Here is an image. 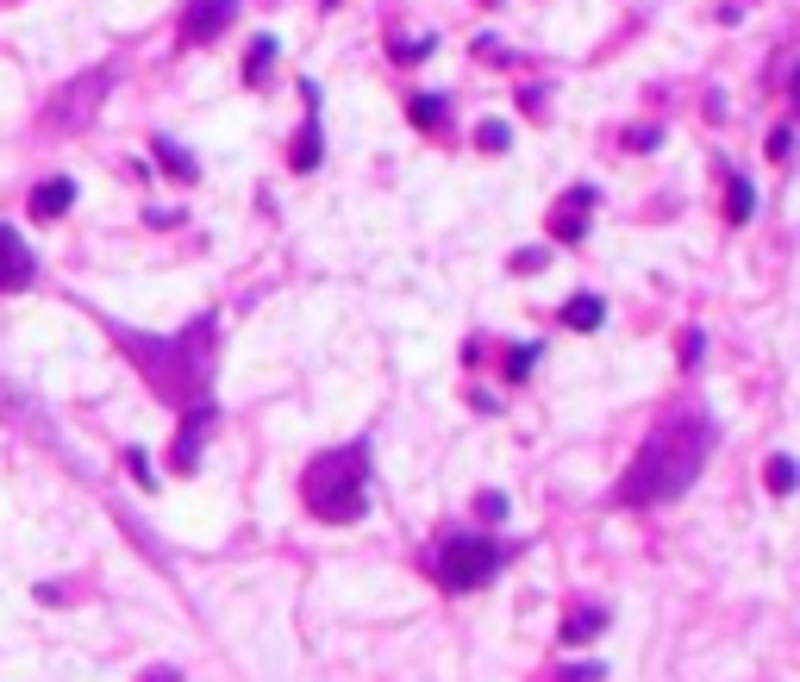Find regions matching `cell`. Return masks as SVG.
<instances>
[{
  "mask_svg": "<svg viewBox=\"0 0 800 682\" xmlns=\"http://www.w3.org/2000/svg\"><path fill=\"white\" fill-rule=\"evenodd\" d=\"M707 451H713V426H707L700 413H682V420H670L663 432H650V445L632 457V470H625L620 495H625L632 507H645V501H675V495H682V488L700 476Z\"/></svg>",
  "mask_w": 800,
  "mask_h": 682,
  "instance_id": "1",
  "label": "cell"
},
{
  "mask_svg": "<svg viewBox=\"0 0 800 682\" xmlns=\"http://www.w3.org/2000/svg\"><path fill=\"white\" fill-rule=\"evenodd\" d=\"M300 495H307V507H313L320 520H332V526L357 520V513H363V451L320 457V463L307 470V482H300Z\"/></svg>",
  "mask_w": 800,
  "mask_h": 682,
  "instance_id": "2",
  "label": "cell"
},
{
  "mask_svg": "<svg viewBox=\"0 0 800 682\" xmlns=\"http://www.w3.org/2000/svg\"><path fill=\"white\" fill-rule=\"evenodd\" d=\"M107 88H113V70H82V76L63 82V88H57V95L45 101V126H50V132H82V126H88V120L100 113Z\"/></svg>",
  "mask_w": 800,
  "mask_h": 682,
  "instance_id": "3",
  "label": "cell"
},
{
  "mask_svg": "<svg viewBox=\"0 0 800 682\" xmlns=\"http://www.w3.org/2000/svg\"><path fill=\"white\" fill-rule=\"evenodd\" d=\"M495 570H500V551L488 538H450L438 551V582L445 588H482Z\"/></svg>",
  "mask_w": 800,
  "mask_h": 682,
  "instance_id": "4",
  "label": "cell"
},
{
  "mask_svg": "<svg viewBox=\"0 0 800 682\" xmlns=\"http://www.w3.org/2000/svg\"><path fill=\"white\" fill-rule=\"evenodd\" d=\"M232 20H238V0H195L188 20H182V38H188V45H213Z\"/></svg>",
  "mask_w": 800,
  "mask_h": 682,
  "instance_id": "5",
  "label": "cell"
},
{
  "mask_svg": "<svg viewBox=\"0 0 800 682\" xmlns=\"http://www.w3.org/2000/svg\"><path fill=\"white\" fill-rule=\"evenodd\" d=\"M588 213H595V188H570V195L557 201V213H550V238L575 245V238L588 232Z\"/></svg>",
  "mask_w": 800,
  "mask_h": 682,
  "instance_id": "6",
  "label": "cell"
},
{
  "mask_svg": "<svg viewBox=\"0 0 800 682\" xmlns=\"http://www.w3.org/2000/svg\"><path fill=\"white\" fill-rule=\"evenodd\" d=\"M32 251H25V238L13 226H0V295H13V288H25L32 282Z\"/></svg>",
  "mask_w": 800,
  "mask_h": 682,
  "instance_id": "7",
  "label": "cell"
},
{
  "mask_svg": "<svg viewBox=\"0 0 800 682\" xmlns=\"http://www.w3.org/2000/svg\"><path fill=\"white\" fill-rule=\"evenodd\" d=\"M75 207V182L70 176H50V182H38V188H32V220H63V213H70Z\"/></svg>",
  "mask_w": 800,
  "mask_h": 682,
  "instance_id": "8",
  "label": "cell"
},
{
  "mask_svg": "<svg viewBox=\"0 0 800 682\" xmlns=\"http://www.w3.org/2000/svg\"><path fill=\"white\" fill-rule=\"evenodd\" d=\"M600 320H607V301H600V295H575V301L563 307V326H575V332H595Z\"/></svg>",
  "mask_w": 800,
  "mask_h": 682,
  "instance_id": "9",
  "label": "cell"
},
{
  "mask_svg": "<svg viewBox=\"0 0 800 682\" xmlns=\"http://www.w3.org/2000/svg\"><path fill=\"white\" fill-rule=\"evenodd\" d=\"M750 213H757V195H750L745 176H732V188H725V220H732V226H745Z\"/></svg>",
  "mask_w": 800,
  "mask_h": 682,
  "instance_id": "10",
  "label": "cell"
},
{
  "mask_svg": "<svg viewBox=\"0 0 800 682\" xmlns=\"http://www.w3.org/2000/svg\"><path fill=\"white\" fill-rule=\"evenodd\" d=\"M150 151H157V157H163V163H170V176H175V182H195V176H200V170H195V157L182 151L175 138H157Z\"/></svg>",
  "mask_w": 800,
  "mask_h": 682,
  "instance_id": "11",
  "label": "cell"
},
{
  "mask_svg": "<svg viewBox=\"0 0 800 682\" xmlns=\"http://www.w3.org/2000/svg\"><path fill=\"white\" fill-rule=\"evenodd\" d=\"M600 627H607V613H600V607H575L570 627H563V638H595Z\"/></svg>",
  "mask_w": 800,
  "mask_h": 682,
  "instance_id": "12",
  "label": "cell"
},
{
  "mask_svg": "<svg viewBox=\"0 0 800 682\" xmlns=\"http://www.w3.org/2000/svg\"><path fill=\"white\" fill-rule=\"evenodd\" d=\"M770 495H795V457H770Z\"/></svg>",
  "mask_w": 800,
  "mask_h": 682,
  "instance_id": "13",
  "label": "cell"
},
{
  "mask_svg": "<svg viewBox=\"0 0 800 682\" xmlns=\"http://www.w3.org/2000/svg\"><path fill=\"white\" fill-rule=\"evenodd\" d=\"M313 163H320V126H307L295 145V170H313Z\"/></svg>",
  "mask_w": 800,
  "mask_h": 682,
  "instance_id": "14",
  "label": "cell"
},
{
  "mask_svg": "<svg viewBox=\"0 0 800 682\" xmlns=\"http://www.w3.org/2000/svg\"><path fill=\"white\" fill-rule=\"evenodd\" d=\"M438 113H445L438 95H413V120H420V126H438Z\"/></svg>",
  "mask_w": 800,
  "mask_h": 682,
  "instance_id": "15",
  "label": "cell"
},
{
  "mask_svg": "<svg viewBox=\"0 0 800 682\" xmlns=\"http://www.w3.org/2000/svg\"><path fill=\"white\" fill-rule=\"evenodd\" d=\"M275 57V38H257V51H250V63H245V76L250 82H263V63Z\"/></svg>",
  "mask_w": 800,
  "mask_h": 682,
  "instance_id": "16",
  "label": "cell"
},
{
  "mask_svg": "<svg viewBox=\"0 0 800 682\" xmlns=\"http://www.w3.org/2000/svg\"><path fill=\"white\" fill-rule=\"evenodd\" d=\"M475 145H482V151H507V126H500V120H488V126L475 132Z\"/></svg>",
  "mask_w": 800,
  "mask_h": 682,
  "instance_id": "17",
  "label": "cell"
},
{
  "mask_svg": "<svg viewBox=\"0 0 800 682\" xmlns=\"http://www.w3.org/2000/svg\"><path fill=\"white\" fill-rule=\"evenodd\" d=\"M532 345H513V351H507V376H525V370H532Z\"/></svg>",
  "mask_w": 800,
  "mask_h": 682,
  "instance_id": "18",
  "label": "cell"
},
{
  "mask_svg": "<svg viewBox=\"0 0 800 682\" xmlns=\"http://www.w3.org/2000/svg\"><path fill=\"white\" fill-rule=\"evenodd\" d=\"M788 151H795V132L775 126V132H770V157H788Z\"/></svg>",
  "mask_w": 800,
  "mask_h": 682,
  "instance_id": "19",
  "label": "cell"
}]
</instances>
